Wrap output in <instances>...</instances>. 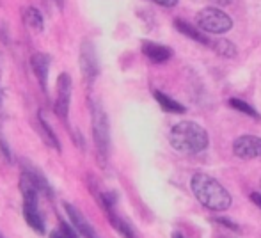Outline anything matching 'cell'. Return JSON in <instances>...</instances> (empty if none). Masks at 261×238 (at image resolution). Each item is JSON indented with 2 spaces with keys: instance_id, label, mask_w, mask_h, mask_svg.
<instances>
[{
  "instance_id": "cell-1",
  "label": "cell",
  "mask_w": 261,
  "mask_h": 238,
  "mask_svg": "<svg viewBox=\"0 0 261 238\" xmlns=\"http://www.w3.org/2000/svg\"><path fill=\"white\" fill-rule=\"evenodd\" d=\"M190 187H192V192L197 197V201L201 204H204L206 208H210V210L224 211L231 206V201H233L231 199V194L215 178L208 176V174H194Z\"/></svg>"
},
{
  "instance_id": "cell-2",
  "label": "cell",
  "mask_w": 261,
  "mask_h": 238,
  "mask_svg": "<svg viewBox=\"0 0 261 238\" xmlns=\"http://www.w3.org/2000/svg\"><path fill=\"white\" fill-rule=\"evenodd\" d=\"M169 142L179 153L185 155H196V153L206 149L208 146V134L203 126L192 121H181L174 124L169 134Z\"/></svg>"
},
{
  "instance_id": "cell-3",
  "label": "cell",
  "mask_w": 261,
  "mask_h": 238,
  "mask_svg": "<svg viewBox=\"0 0 261 238\" xmlns=\"http://www.w3.org/2000/svg\"><path fill=\"white\" fill-rule=\"evenodd\" d=\"M20 187H21V196H23V219L36 233L39 235H45L46 231V226H45V221L41 217V211H39V206H38V197H39V190L34 183L31 181L23 173H21V181H20Z\"/></svg>"
},
{
  "instance_id": "cell-4",
  "label": "cell",
  "mask_w": 261,
  "mask_h": 238,
  "mask_svg": "<svg viewBox=\"0 0 261 238\" xmlns=\"http://www.w3.org/2000/svg\"><path fill=\"white\" fill-rule=\"evenodd\" d=\"M91 126H93V139L100 158L107 160L110 149V126L109 118L100 103H91Z\"/></svg>"
},
{
  "instance_id": "cell-5",
  "label": "cell",
  "mask_w": 261,
  "mask_h": 238,
  "mask_svg": "<svg viewBox=\"0 0 261 238\" xmlns=\"http://www.w3.org/2000/svg\"><path fill=\"white\" fill-rule=\"evenodd\" d=\"M197 27L203 32H210V34H224L233 27V20L227 16L224 11L217 9V7H204L197 13L196 16Z\"/></svg>"
},
{
  "instance_id": "cell-6",
  "label": "cell",
  "mask_w": 261,
  "mask_h": 238,
  "mask_svg": "<svg viewBox=\"0 0 261 238\" xmlns=\"http://www.w3.org/2000/svg\"><path fill=\"white\" fill-rule=\"evenodd\" d=\"M55 87H57V98H55V105H54L55 114L62 121H66L69 114V103H71V89H73L71 76L68 73H61Z\"/></svg>"
},
{
  "instance_id": "cell-7",
  "label": "cell",
  "mask_w": 261,
  "mask_h": 238,
  "mask_svg": "<svg viewBox=\"0 0 261 238\" xmlns=\"http://www.w3.org/2000/svg\"><path fill=\"white\" fill-rule=\"evenodd\" d=\"M80 71L89 86L98 76V57L94 52V45L87 39L80 45Z\"/></svg>"
},
{
  "instance_id": "cell-8",
  "label": "cell",
  "mask_w": 261,
  "mask_h": 238,
  "mask_svg": "<svg viewBox=\"0 0 261 238\" xmlns=\"http://www.w3.org/2000/svg\"><path fill=\"white\" fill-rule=\"evenodd\" d=\"M233 153L238 158L251 160L261 156V139L254 137V135H242L234 141Z\"/></svg>"
},
{
  "instance_id": "cell-9",
  "label": "cell",
  "mask_w": 261,
  "mask_h": 238,
  "mask_svg": "<svg viewBox=\"0 0 261 238\" xmlns=\"http://www.w3.org/2000/svg\"><path fill=\"white\" fill-rule=\"evenodd\" d=\"M50 64H52V59H50L48 54L43 52H36L31 59V66L32 71H34L36 78L39 82V87H41L43 93H48V71H50Z\"/></svg>"
},
{
  "instance_id": "cell-10",
  "label": "cell",
  "mask_w": 261,
  "mask_h": 238,
  "mask_svg": "<svg viewBox=\"0 0 261 238\" xmlns=\"http://www.w3.org/2000/svg\"><path fill=\"white\" fill-rule=\"evenodd\" d=\"M64 210H66V214H68V219L71 221V224L75 226V229L80 233V235L84 238H96L94 228L87 222V219L84 217V214L79 210V208H75L69 203H64Z\"/></svg>"
},
{
  "instance_id": "cell-11",
  "label": "cell",
  "mask_w": 261,
  "mask_h": 238,
  "mask_svg": "<svg viewBox=\"0 0 261 238\" xmlns=\"http://www.w3.org/2000/svg\"><path fill=\"white\" fill-rule=\"evenodd\" d=\"M142 52H144V56L153 62H165L171 59V56H172V52L167 46L156 45V43H144V45H142Z\"/></svg>"
},
{
  "instance_id": "cell-12",
  "label": "cell",
  "mask_w": 261,
  "mask_h": 238,
  "mask_svg": "<svg viewBox=\"0 0 261 238\" xmlns=\"http://www.w3.org/2000/svg\"><path fill=\"white\" fill-rule=\"evenodd\" d=\"M105 211H107V217H109V222L117 229V233H121L124 238H137L134 233V229H132V226L128 224L124 219H121L119 215L114 211V208H107Z\"/></svg>"
},
{
  "instance_id": "cell-13",
  "label": "cell",
  "mask_w": 261,
  "mask_h": 238,
  "mask_svg": "<svg viewBox=\"0 0 261 238\" xmlns=\"http://www.w3.org/2000/svg\"><path fill=\"white\" fill-rule=\"evenodd\" d=\"M38 119H39V134H41V137L45 139V142L50 146V148H54V149H57V151H61V142H59L57 135L54 134L52 126H50V124L46 123V119L43 118V114H39Z\"/></svg>"
},
{
  "instance_id": "cell-14",
  "label": "cell",
  "mask_w": 261,
  "mask_h": 238,
  "mask_svg": "<svg viewBox=\"0 0 261 238\" xmlns=\"http://www.w3.org/2000/svg\"><path fill=\"white\" fill-rule=\"evenodd\" d=\"M153 96H155V100L160 103V107L164 109V111L174 112V114H183V112H185V107H183L181 103H178L176 100L169 98L167 94L160 93V91H155V93H153Z\"/></svg>"
},
{
  "instance_id": "cell-15",
  "label": "cell",
  "mask_w": 261,
  "mask_h": 238,
  "mask_svg": "<svg viewBox=\"0 0 261 238\" xmlns=\"http://www.w3.org/2000/svg\"><path fill=\"white\" fill-rule=\"evenodd\" d=\"M23 21L32 27L34 31H43L45 29V21H43V14L36 7H25L23 9Z\"/></svg>"
},
{
  "instance_id": "cell-16",
  "label": "cell",
  "mask_w": 261,
  "mask_h": 238,
  "mask_svg": "<svg viewBox=\"0 0 261 238\" xmlns=\"http://www.w3.org/2000/svg\"><path fill=\"white\" fill-rule=\"evenodd\" d=\"M176 27H178V31H181L185 36H189V38L196 39L197 43H203V45H210V41H208L206 36H203L199 31H196V29H194L192 25L185 23V21H181V20H176Z\"/></svg>"
},
{
  "instance_id": "cell-17",
  "label": "cell",
  "mask_w": 261,
  "mask_h": 238,
  "mask_svg": "<svg viewBox=\"0 0 261 238\" xmlns=\"http://www.w3.org/2000/svg\"><path fill=\"white\" fill-rule=\"evenodd\" d=\"M213 46H215V52H219L220 56H224V57H234L237 56L234 45L231 41H227V39H219Z\"/></svg>"
},
{
  "instance_id": "cell-18",
  "label": "cell",
  "mask_w": 261,
  "mask_h": 238,
  "mask_svg": "<svg viewBox=\"0 0 261 238\" xmlns=\"http://www.w3.org/2000/svg\"><path fill=\"white\" fill-rule=\"evenodd\" d=\"M229 105L233 109H237V111H240V112H244V114H247V116H252V118H256V119H259V114L254 111V109L251 107L249 103H245V101H242V100H237V98H231L229 100Z\"/></svg>"
},
{
  "instance_id": "cell-19",
  "label": "cell",
  "mask_w": 261,
  "mask_h": 238,
  "mask_svg": "<svg viewBox=\"0 0 261 238\" xmlns=\"http://www.w3.org/2000/svg\"><path fill=\"white\" fill-rule=\"evenodd\" d=\"M61 231L64 233L66 238H80V236H79L80 233L76 231V229H73L71 226L66 224V222H61Z\"/></svg>"
},
{
  "instance_id": "cell-20",
  "label": "cell",
  "mask_w": 261,
  "mask_h": 238,
  "mask_svg": "<svg viewBox=\"0 0 261 238\" xmlns=\"http://www.w3.org/2000/svg\"><path fill=\"white\" fill-rule=\"evenodd\" d=\"M151 2L158 4V6H164V7H172L178 4V0H151Z\"/></svg>"
},
{
  "instance_id": "cell-21",
  "label": "cell",
  "mask_w": 261,
  "mask_h": 238,
  "mask_svg": "<svg viewBox=\"0 0 261 238\" xmlns=\"http://www.w3.org/2000/svg\"><path fill=\"white\" fill-rule=\"evenodd\" d=\"M251 199H252V203L258 204V206L261 208V194H259V192H254V194H252Z\"/></svg>"
},
{
  "instance_id": "cell-22",
  "label": "cell",
  "mask_w": 261,
  "mask_h": 238,
  "mask_svg": "<svg viewBox=\"0 0 261 238\" xmlns=\"http://www.w3.org/2000/svg\"><path fill=\"white\" fill-rule=\"evenodd\" d=\"M50 238H66V235L61 231V229H57V231H52V233H50Z\"/></svg>"
},
{
  "instance_id": "cell-23",
  "label": "cell",
  "mask_w": 261,
  "mask_h": 238,
  "mask_svg": "<svg viewBox=\"0 0 261 238\" xmlns=\"http://www.w3.org/2000/svg\"><path fill=\"white\" fill-rule=\"evenodd\" d=\"M213 2L220 4V6H227V4H231V0H213Z\"/></svg>"
},
{
  "instance_id": "cell-24",
  "label": "cell",
  "mask_w": 261,
  "mask_h": 238,
  "mask_svg": "<svg viewBox=\"0 0 261 238\" xmlns=\"http://www.w3.org/2000/svg\"><path fill=\"white\" fill-rule=\"evenodd\" d=\"M54 2H55V4H57V6H59V7H62V0H54Z\"/></svg>"
},
{
  "instance_id": "cell-25",
  "label": "cell",
  "mask_w": 261,
  "mask_h": 238,
  "mask_svg": "<svg viewBox=\"0 0 261 238\" xmlns=\"http://www.w3.org/2000/svg\"><path fill=\"white\" fill-rule=\"evenodd\" d=\"M172 238H183V236L179 235V233H174V235H172Z\"/></svg>"
},
{
  "instance_id": "cell-26",
  "label": "cell",
  "mask_w": 261,
  "mask_h": 238,
  "mask_svg": "<svg viewBox=\"0 0 261 238\" xmlns=\"http://www.w3.org/2000/svg\"><path fill=\"white\" fill-rule=\"evenodd\" d=\"M0 238H4V236H2V235H0Z\"/></svg>"
},
{
  "instance_id": "cell-27",
  "label": "cell",
  "mask_w": 261,
  "mask_h": 238,
  "mask_svg": "<svg viewBox=\"0 0 261 238\" xmlns=\"http://www.w3.org/2000/svg\"><path fill=\"white\" fill-rule=\"evenodd\" d=\"M259 187H261V183H259Z\"/></svg>"
},
{
  "instance_id": "cell-28",
  "label": "cell",
  "mask_w": 261,
  "mask_h": 238,
  "mask_svg": "<svg viewBox=\"0 0 261 238\" xmlns=\"http://www.w3.org/2000/svg\"><path fill=\"white\" fill-rule=\"evenodd\" d=\"M96 238H98V236H96Z\"/></svg>"
}]
</instances>
